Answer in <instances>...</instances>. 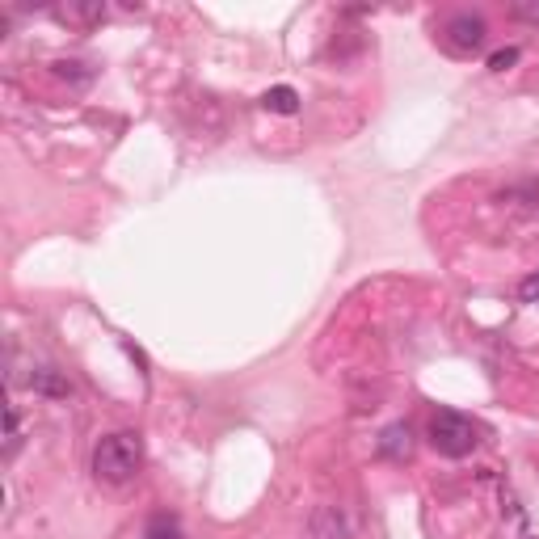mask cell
I'll return each mask as SVG.
<instances>
[{
	"label": "cell",
	"instance_id": "obj_1",
	"mask_svg": "<svg viewBox=\"0 0 539 539\" xmlns=\"http://www.w3.org/2000/svg\"><path fill=\"white\" fill-rule=\"evenodd\" d=\"M144 464V438L135 430H118V434H106L102 443L93 447V472L97 481H110V485H127L131 476Z\"/></svg>",
	"mask_w": 539,
	"mask_h": 539
},
{
	"label": "cell",
	"instance_id": "obj_2",
	"mask_svg": "<svg viewBox=\"0 0 539 539\" xmlns=\"http://www.w3.org/2000/svg\"><path fill=\"white\" fill-rule=\"evenodd\" d=\"M476 443H481V430H476L472 417L464 413H455V409H438L430 417V447L438 455H447V459H464L476 451Z\"/></svg>",
	"mask_w": 539,
	"mask_h": 539
},
{
	"label": "cell",
	"instance_id": "obj_3",
	"mask_svg": "<svg viewBox=\"0 0 539 539\" xmlns=\"http://www.w3.org/2000/svg\"><path fill=\"white\" fill-rule=\"evenodd\" d=\"M443 34H447V47H451L455 55H472V51H481V47H485L489 26H485V17H481V13H455Z\"/></svg>",
	"mask_w": 539,
	"mask_h": 539
},
{
	"label": "cell",
	"instance_id": "obj_4",
	"mask_svg": "<svg viewBox=\"0 0 539 539\" xmlns=\"http://www.w3.org/2000/svg\"><path fill=\"white\" fill-rule=\"evenodd\" d=\"M375 447H379V455H388V459H405L413 451V434H409L405 422H396V426H388L384 434H379Z\"/></svg>",
	"mask_w": 539,
	"mask_h": 539
},
{
	"label": "cell",
	"instance_id": "obj_5",
	"mask_svg": "<svg viewBox=\"0 0 539 539\" xmlns=\"http://www.w3.org/2000/svg\"><path fill=\"white\" fill-rule=\"evenodd\" d=\"M30 384H34V392H38V396H51V401H64V396L72 392V388H68V379L59 375V371H51V367L34 371V379H30Z\"/></svg>",
	"mask_w": 539,
	"mask_h": 539
},
{
	"label": "cell",
	"instance_id": "obj_6",
	"mask_svg": "<svg viewBox=\"0 0 539 539\" xmlns=\"http://www.w3.org/2000/svg\"><path fill=\"white\" fill-rule=\"evenodd\" d=\"M262 106L274 110V114H295L299 110V93L291 85H274V89L262 93Z\"/></svg>",
	"mask_w": 539,
	"mask_h": 539
},
{
	"label": "cell",
	"instance_id": "obj_7",
	"mask_svg": "<svg viewBox=\"0 0 539 539\" xmlns=\"http://www.w3.org/2000/svg\"><path fill=\"white\" fill-rule=\"evenodd\" d=\"M144 539H186L182 535V523L173 514H152L148 527H144Z\"/></svg>",
	"mask_w": 539,
	"mask_h": 539
},
{
	"label": "cell",
	"instance_id": "obj_8",
	"mask_svg": "<svg viewBox=\"0 0 539 539\" xmlns=\"http://www.w3.org/2000/svg\"><path fill=\"white\" fill-rule=\"evenodd\" d=\"M5 417H9V443H5V455L13 459V455H17V443H22V417H17L13 405L5 409Z\"/></svg>",
	"mask_w": 539,
	"mask_h": 539
},
{
	"label": "cell",
	"instance_id": "obj_9",
	"mask_svg": "<svg viewBox=\"0 0 539 539\" xmlns=\"http://www.w3.org/2000/svg\"><path fill=\"white\" fill-rule=\"evenodd\" d=\"M514 64H518V47H502V51L489 55V68H493V72H506V68H514Z\"/></svg>",
	"mask_w": 539,
	"mask_h": 539
},
{
	"label": "cell",
	"instance_id": "obj_10",
	"mask_svg": "<svg viewBox=\"0 0 539 539\" xmlns=\"http://www.w3.org/2000/svg\"><path fill=\"white\" fill-rule=\"evenodd\" d=\"M510 13L518 17V22H539V5H523V0H518V5H514Z\"/></svg>",
	"mask_w": 539,
	"mask_h": 539
},
{
	"label": "cell",
	"instance_id": "obj_11",
	"mask_svg": "<svg viewBox=\"0 0 539 539\" xmlns=\"http://www.w3.org/2000/svg\"><path fill=\"white\" fill-rule=\"evenodd\" d=\"M518 295H523V299H527V304H535V299H539V274H531V278H527V283H523V287H518Z\"/></svg>",
	"mask_w": 539,
	"mask_h": 539
}]
</instances>
